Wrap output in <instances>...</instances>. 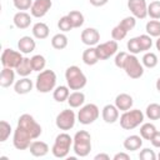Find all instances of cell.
<instances>
[{
	"label": "cell",
	"mask_w": 160,
	"mask_h": 160,
	"mask_svg": "<svg viewBox=\"0 0 160 160\" xmlns=\"http://www.w3.org/2000/svg\"><path fill=\"white\" fill-rule=\"evenodd\" d=\"M35 46H36V42L35 40L31 38V36H21L18 41V49L20 52L22 54H30L35 50Z\"/></svg>",
	"instance_id": "20"
},
{
	"label": "cell",
	"mask_w": 160,
	"mask_h": 160,
	"mask_svg": "<svg viewBox=\"0 0 160 160\" xmlns=\"http://www.w3.org/2000/svg\"><path fill=\"white\" fill-rule=\"evenodd\" d=\"M11 131H12L11 125H10L8 121L1 120V121H0V141H1V142L6 141L8 138L10 136V134H11Z\"/></svg>",
	"instance_id": "38"
},
{
	"label": "cell",
	"mask_w": 160,
	"mask_h": 160,
	"mask_svg": "<svg viewBox=\"0 0 160 160\" xmlns=\"http://www.w3.org/2000/svg\"><path fill=\"white\" fill-rule=\"evenodd\" d=\"M65 80H66V84L70 88V90H81L88 82L85 74L76 65H71L66 69Z\"/></svg>",
	"instance_id": "2"
},
{
	"label": "cell",
	"mask_w": 160,
	"mask_h": 160,
	"mask_svg": "<svg viewBox=\"0 0 160 160\" xmlns=\"http://www.w3.org/2000/svg\"><path fill=\"white\" fill-rule=\"evenodd\" d=\"M31 59V65H32V69H34V71H42L44 70V68H45V65H46V59L42 56V55H40V54H38V55H34L32 58H30Z\"/></svg>",
	"instance_id": "36"
},
{
	"label": "cell",
	"mask_w": 160,
	"mask_h": 160,
	"mask_svg": "<svg viewBox=\"0 0 160 160\" xmlns=\"http://www.w3.org/2000/svg\"><path fill=\"white\" fill-rule=\"evenodd\" d=\"M99 55H98V51H96V46H89L88 49L84 50L82 52V61L85 65H95L98 61H99Z\"/></svg>",
	"instance_id": "24"
},
{
	"label": "cell",
	"mask_w": 160,
	"mask_h": 160,
	"mask_svg": "<svg viewBox=\"0 0 160 160\" xmlns=\"http://www.w3.org/2000/svg\"><path fill=\"white\" fill-rule=\"evenodd\" d=\"M119 24L129 32L130 30H132V29L135 28V25H136V18H135V16H126V18H124Z\"/></svg>",
	"instance_id": "42"
},
{
	"label": "cell",
	"mask_w": 160,
	"mask_h": 160,
	"mask_svg": "<svg viewBox=\"0 0 160 160\" xmlns=\"http://www.w3.org/2000/svg\"><path fill=\"white\" fill-rule=\"evenodd\" d=\"M126 35H128V31H126L120 24H118L116 26H114L112 30H111V38H112V40H115V41H120V40H122V39H125Z\"/></svg>",
	"instance_id": "39"
},
{
	"label": "cell",
	"mask_w": 160,
	"mask_h": 160,
	"mask_svg": "<svg viewBox=\"0 0 160 160\" xmlns=\"http://www.w3.org/2000/svg\"><path fill=\"white\" fill-rule=\"evenodd\" d=\"M122 145L128 151H136L142 146V138L140 135H130L124 140Z\"/></svg>",
	"instance_id": "23"
},
{
	"label": "cell",
	"mask_w": 160,
	"mask_h": 160,
	"mask_svg": "<svg viewBox=\"0 0 160 160\" xmlns=\"http://www.w3.org/2000/svg\"><path fill=\"white\" fill-rule=\"evenodd\" d=\"M68 104L70 108L75 109V108H80L82 106V104L85 102V94L79 91V90H75L74 92H71L68 98Z\"/></svg>",
	"instance_id": "25"
},
{
	"label": "cell",
	"mask_w": 160,
	"mask_h": 160,
	"mask_svg": "<svg viewBox=\"0 0 160 160\" xmlns=\"http://www.w3.org/2000/svg\"><path fill=\"white\" fill-rule=\"evenodd\" d=\"M156 158H158L156 154H155L151 149H149V148L142 149V150L140 151V154H139V159H140V160H155Z\"/></svg>",
	"instance_id": "44"
},
{
	"label": "cell",
	"mask_w": 160,
	"mask_h": 160,
	"mask_svg": "<svg viewBox=\"0 0 160 160\" xmlns=\"http://www.w3.org/2000/svg\"><path fill=\"white\" fill-rule=\"evenodd\" d=\"M114 160H130V155L126 152H118L112 158Z\"/></svg>",
	"instance_id": "47"
},
{
	"label": "cell",
	"mask_w": 160,
	"mask_h": 160,
	"mask_svg": "<svg viewBox=\"0 0 160 160\" xmlns=\"http://www.w3.org/2000/svg\"><path fill=\"white\" fill-rule=\"evenodd\" d=\"M58 28H59V30H61L62 32H68V31H70L71 29H74V26H72V24H71V20H70V18H69L68 15L61 16V18L59 19V21H58Z\"/></svg>",
	"instance_id": "40"
},
{
	"label": "cell",
	"mask_w": 160,
	"mask_h": 160,
	"mask_svg": "<svg viewBox=\"0 0 160 160\" xmlns=\"http://www.w3.org/2000/svg\"><path fill=\"white\" fill-rule=\"evenodd\" d=\"M126 46H128V50H129V52H130V54H134V55H136V54L141 52V49H140V45H139V40H138V36H135V38H131V39L128 41Z\"/></svg>",
	"instance_id": "41"
},
{
	"label": "cell",
	"mask_w": 160,
	"mask_h": 160,
	"mask_svg": "<svg viewBox=\"0 0 160 160\" xmlns=\"http://www.w3.org/2000/svg\"><path fill=\"white\" fill-rule=\"evenodd\" d=\"M101 116L106 124H114L119 120V109L112 104H108L102 108Z\"/></svg>",
	"instance_id": "16"
},
{
	"label": "cell",
	"mask_w": 160,
	"mask_h": 160,
	"mask_svg": "<svg viewBox=\"0 0 160 160\" xmlns=\"http://www.w3.org/2000/svg\"><path fill=\"white\" fill-rule=\"evenodd\" d=\"M75 121H76L75 112L72 110H70V109H66V110H62L61 112L58 114L56 120H55V124H56L58 129L64 130V131H68V130H70V129L74 128Z\"/></svg>",
	"instance_id": "10"
},
{
	"label": "cell",
	"mask_w": 160,
	"mask_h": 160,
	"mask_svg": "<svg viewBox=\"0 0 160 160\" xmlns=\"http://www.w3.org/2000/svg\"><path fill=\"white\" fill-rule=\"evenodd\" d=\"M15 70H16V74L20 75V76H22V78L29 76L34 71L32 65H31V59L30 58H24L22 61L19 64V66Z\"/></svg>",
	"instance_id": "27"
},
{
	"label": "cell",
	"mask_w": 160,
	"mask_h": 160,
	"mask_svg": "<svg viewBox=\"0 0 160 160\" xmlns=\"http://www.w3.org/2000/svg\"><path fill=\"white\" fill-rule=\"evenodd\" d=\"M156 132V126L151 122H144L140 126V136L144 140H149L152 138V135Z\"/></svg>",
	"instance_id": "30"
},
{
	"label": "cell",
	"mask_w": 160,
	"mask_h": 160,
	"mask_svg": "<svg viewBox=\"0 0 160 160\" xmlns=\"http://www.w3.org/2000/svg\"><path fill=\"white\" fill-rule=\"evenodd\" d=\"M52 1L51 0H34L31 8H30V14L34 18H44L48 11L51 9Z\"/></svg>",
	"instance_id": "14"
},
{
	"label": "cell",
	"mask_w": 160,
	"mask_h": 160,
	"mask_svg": "<svg viewBox=\"0 0 160 160\" xmlns=\"http://www.w3.org/2000/svg\"><path fill=\"white\" fill-rule=\"evenodd\" d=\"M155 46H156V49L159 50V52H160V36L156 39V42H155Z\"/></svg>",
	"instance_id": "50"
},
{
	"label": "cell",
	"mask_w": 160,
	"mask_h": 160,
	"mask_svg": "<svg viewBox=\"0 0 160 160\" xmlns=\"http://www.w3.org/2000/svg\"><path fill=\"white\" fill-rule=\"evenodd\" d=\"M56 86V74L52 70H42L39 72V75L36 76V81H35V88L39 92L46 94L50 92L51 90H54Z\"/></svg>",
	"instance_id": "3"
},
{
	"label": "cell",
	"mask_w": 160,
	"mask_h": 160,
	"mask_svg": "<svg viewBox=\"0 0 160 160\" xmlns=\"http://www.w3.org/2000/svg\"><path fill=\"white\" fill-rule=\"evenodd\" d=\"M134 104V100H132V96L126 94V92H121L119 95H116L115 98V106L120 110V111H126V110H130L131 106Z\"/></svg>",
	"instance_id": "17"
},
{
	"label": "cell",
	"mask_w": 160,
	"mask_h": 160,
	"mask_svg": "<svg viewBox=\"0 0 160 160\" xmlns=\"http://www.w3.org/2000/svg\"><path fill=\"white\" fill-rule=\"evenodd\" d=\"M99 115H100V111L95 104H86L80 108L78 112V121L82 125H90L95 120H98Z\"/></svg>",
	"instance_id": "7"
},
{
	"label": "cell",
	"mask_w": 160,
	"mask_h": 160,
	"mask_svg": "<svg viewBox=\"0 0 160 160\" xmlns=\"http://www.w3.org/2000/svg\"><path fill=\"white\" fill-rule=\"evenodd\" d=\"M145 115L150 120H159L160 119V104H156V102L149 104L146 106Z\"/></svg>",
	"instance_id": "32"
},
{
	"label": "cell",
	"mask_w": 160,
	"mask_h": 160,
	"mask_svg": "<svg viewBox=\"0 0 160 160\" xmlns=\"http://www.w3.org/2000/svg\"><path fill=\"white\" fill-rule=\"evenodd\" d=\"M144 118H145L144 112L139 109L126 110L120 116V126L124 130H132L144 122Z\"/></svg>",
	"instance_id": "4"
},
{
	"label": "cell",
	"mask_w": 160,
	"mask_h": 160,
	"mask_svg": "<svg viewBox=\"0 0 160 160\" xmlns=\"http://www.w3.org/2000/svg\"><path fill=\"white\" fill-rule=\"evenodd\" d=\"M22 52L12 50V49H4L2 54H1V64L4 68H11V69H16L19 66V64L22 61L24 56L21 55Z\"/></svg>",
	"instance_id": "11"
},
{
	"label": "cell",
	"mask_w": 160,
	"mask_h": 160,
	"mask_svg": "<svg viewBox=\"0 0 160 160\" xmlns=\"http://www.w3.org/2000/svg\"><path fill=\"white\" fill-rule=\"evenodd\" d=\"M32 140L34 139L28 130H25L21 126H16V129L14 130V135H12V145L15 149L26 150V149H29Z\"/></svg>",
	"instance_id": "8"
},
{
	"label": "cell",
	"mask_w": 160,
	"mask_h": 160,
	"mask_svg": "<svg viewBox=\"0 0 160 160\" xmlns=\"http://www.w3.org/2000/svg\"><path fill=\"white\" fill-rule=\"evenodd\" d=\"M118 49H119L118 41H115V40H109V41L96 45V51H98L100 60H108L110 56H112L118 52Z\"/></svg>",
	"instance_id": "12"
},
{
	"label": "cell",
	"mask_w": 160,
	"mask_h": 160,
	"mask_svg": "<svg viewBox=\"0 0 160 160\" xmlns=\"http://www.w3.org/2000/svg\"><path fill=\"white\" fill-rule=\"evenodd\" d=\"M32 86H34L32 81L26 76V78H21L20 80L15 81L14 90L19 95H25V94H28V92H30L32 90Z\"/></svg>",
	"instance_id": "21"
},
{
	"label": "cell",
	"mask_w": 160,
	"mask_h": 160,
	"mask_svg": "<svg viewBox=\"0 0 160 160\" xmlns=\"http://www.w3.org/2000/svg\"><path fill=\"white\" fill-rule=\"evenodd\" d=\"M68 36L62 32H59V34H55L52 38H51V46L56 50H62L68 46Z\"/></svg>",
	"instance_id": "29"
},
{
	"label": "cell",
	"mask_w": 160,
	"mask_h": 160,
	"mask_svg": "<svg viewBox=\"0 0 160 160\" xmlns=\"http://www.w3.org/2000/svg\"><path fill=\"white\" fill-rule=\"evenodd\" d=\"M94 159H95V160H110V156H109L108 154L100 152V154L95 155V156H94Z\"/></svg>",
	"instance_id": "49"
},
{
	"label": "cell",
	"mask_w": 160,
	"mask_h": 160,
	"mask_svg": "<svg viewBox=\"0 0 160 160\" xmlns=\"http://www.w3.org/2000/svg\"><path fill=\"white\" fill-rule=\"evenodd\" d=\"M158 158H159V159H160V152H159V154H158Z\"/></svg>",
	"instance_id": "52"
},
{
	"label": "cell",
	"mask_w": 160,
	"mask_h": 160,
	"mask_svg": "<svg viewBox=\"0 0 160 160\" xmlns=\"http://www.w3.org/2000/svg\"><path fill=\"white\" fill-rule=\"evenodd\" d=\"M15 84V71L11 68H2L0 74V86L9 88Z\"/></svg>",
	"instance_id": "22"
},
{
	"label": "cell",
	"mask_w": 160,
	"mask_h": 160,
	"mask_svg": "<svg viewBox=\"0 0 160 160\" xmlns=\"http://www.w3.org/2000/svg\"><path fill=\"white\" fill-rule=\"evenodd\" d=\"M122 69L125 70L126 75L130 79H140L144 75V65H142V62H140L139 59L134 54H130V52H129V55H128V58H126V60L124 62Z\"/></svg>",
	"instance_id": "6"
},
{
	"label": "cell",
	"mask_w": 160,
	"mask_h": 160,
	"mask_svg": "<svg viewBox=\"0 0 160 160\" xmlns=\"http://www.w3.org/2000/svg\"><path fill=\"white\" fill-rule=\"evenodd\" d=\"M81 41L88 46H95L100 41V32L95 28H86L81 31Z\"/></svg>",
	"instance_id": "15"
},
{
	"label": "cell",
	"mask_w": 160,
	"mask_h": 160,
	"mask_svg": "<svg viewBox=\"0 0 160 160\" xmlns=\"http://www.w3.org/2000/svg\"><path fill=\"white\" fill-rule=\"evenodd\" d=\"M12 21H14V25L18 28V29H28L31 24V15L28 14L26 11H18L14 18H12Z\"/></svg>",
	"instance_id": "19"
},
{
	"label": "cell",
	"mask_w": 160,
	"mask_h": 160,
	"mask_svg": "<svg viewBox=\"0 0 160 160\" xmlns=\"http://www.w3.org/2000/svg\"><path fill=\"white\" fill-rule=\"evenodd\" d=\"M70 88L69 86H65V85H60V86H56L54 90H52V98L55 101L58 102H64L65 100H68L69 95H70Z\"/></svg>",
	"instance_id": "28"
},
{
	"label": "cell",
	"mask_w": 160,
	"mask_h": 160,
	"mask_svg": "<svg viewBox=\"0 0 160 160\" xmlns=\"http://www.w3.org/2000/svg\"><path fill=\"white\" fill-rule=\"evenodd\" d=\"M155 86H156V90L160 92V78L156 80V84H155Z\"/></svg>",
	"instance_id": "51"
},
{
	"label": "cell",
	"mask_w": 160,
	"mask_h": 160,
	"mask_svg": "<svg viewBox=\"0 0 160 160\" xmlns=\"http://www.w3.org/2000/svg\"><path fill=\"white\" fill-rule=\"evenodd\" d=\"M18 126H21L25 130H28L31 134L34 140L38 139L41 135V132H42V129H41L40 124H38L36 120L34 119V116L30 115V114H22L18 119Z\"/></svg>",
	"instance_id": "9"
},
{
	"label": "cell",
	"mask_w": 160,
	"mask_h": 160,
	"mask_svg": "<svg viewBox=\"0 0 160 160\" xmlns=\"http://www.w3.org/2000/svg\"><path fill=\"white\" fill-rule=\"evenodd\" d=\"M109 0H89V2L92 5V6H96V8H100V6H104L108 4Z\"/></svg>",
	"instance_id": "48"
},
{
	"label": "cell",
	"mask_w": 160,
	"mask_h": 160,
	"mask_svg": "<svg viewBox=\"0 0 160 160\" xmlns=\"http://www.w3.org/2000/svg\"><path fill=\"white\" fill-rule=\"evenodd\" d=\"M145 30H146V34L150 35L151 38H159L160 36V21L154 20V19L148 21Z\"/></svg>",
	"instance_id": "31"
},
{
	"label": "cell",
	"mask_w": 160,
	"mask_h": 160,
	"mask_svg": "<svg viewBox=\"0 0 160 160\" xmlns=\"http://www.w3.org/2000/svg\"><path fill=\"white\" fill-rule=\"evenodd\" d=\"M138 40H139V45H140L141 51H148V50L151 49V46H152V39H151L150 35H148V34L139 35L138 36Z\"/></svg>",
	"instance_id": "37"
},
{
	"label": "cell",
	"mask_w": 160,
	"mask_h": 160,
	"mask_svg": "<svg viewBox=\"0 0 160 160\" xmlns=\"http://www.w3.org/2000/svg\"><path fill=\"white\" fill-rule=\"evenodd\" d=\"M32 0H12V4L15 6V9L20 10V11H25L29 10L32 5Z\"/></svg>",
	"instance_id": "43"
},
{
	"label": "cell",
	"mask_w": 160,
	"mask_h": 160,
	"mask_svg": "<svg viewBox=\"0 0 160 160\" xmlns=\"http://www.w3.org/2000/svg\"><path fill=\"white\" fill-rule=\"evenodd\" d=\"M150 142L152 144V146L154 148H158V149H160V131H158L156 130V132L152 135V138L150 139Z\"/></svg>",
	"instance_id": "46"
},
{
	"label": "cell",
	"mask_w": 160,
	"mask_h": 160,
	"mask_svg": "<svg viewBox=\"0 0 160 160\" xmlns=\"http://www.w3.org/2000/svg\"><path fill=\"white\" fill-rule=\"evenodd\" d=\"M32 35L35 39H39V40H42V39H46L49 36V26L45 24V22H36L32 26Z\"/></svg>",
	"instance_id": "26"
},
{
	"label": "cell",
	"mask_w": 160,
	"mask_h": 160,
	"mask_svg": "<svg viewBox=\"0 0 160 160\" xmlns=\"http://www.w3.org/2000/svg\"><path fill=\"white\" fill-rule=\"evenodd\" d=\"M141 62H142V65H144L145 68L152 69V68H155V66L158 65L159 59H158V56H156L155 52L149 51V52H145V54H144V56H142V59H141Z\"/></svg>",
	"instance_id": "33"
},
{
	"label": "cell",
	"mask_w": 160,
	"mask_h": 160,
	"mask_svg": "<svg viewBox=\"0 0 160 160\" xmlns=\"http://www.w3.org/2000/svg\"><path fill=\"white\" fill-rule=\"evenodd\" d=\"M128 55H129V54H128V52H125V51L116 52V55H115V60H114L115 66H116V68H119V69H122L124 62H125V60H126Z\"/></svg>",
	"instance_id": "45"
},
{
	"label": "cell",
	"mask_w": 160,
	"mask_h": 160,
	"mask_svg": "<svg viewBox=\"0 0 160 160\" xmlns=\"http://www.w3.org/2000/svg\"><path fill=\"white\" fill-rule=\"evenodd\" d=\"M148 15L154 20L160 19V0H154L148 5Z\"/></svg>",
	"instance_id": "34"
},
{
	"label": "cell",
	"mask_w": 160,
	"mask_h": 160,
	"mask_svg": "<svg viewBox=\"0 0 160 160\" xmlns=\"http://www.w3.org/2000/svg\"><path fill=\"white\" fill-rule=\"evenodd\" d=\"M128 8L136 19H145L148 16L146 0H128Z\"/></svg>",
	"instance_id": "13"
},
{
	"label": "cell",
	"mask_w": 160,
	"mask_h": 160,
	"mask_svg": "<svg viewBox=\"0 0 160 160\" xmlns=\"http://www.w3.org/2000/svg\"><path fill=\"white\" fill-rule=\"evenodd\" d=\"M71 145H72V138L66 132H60L55 138L54 145L51 148V152L58 159L66 158L69 151H70Z\"/></svg>",
	"instance_id": "5"
},
{
	"label": "cell",
	"mask_w": 160,
	"mask_h": 160,
	"mask_svg": "<svg viewBox=\"0 0 160 160\" xmlns=\"http://www.w3.org/2000/svg\"><path fill=\"white\" fill-rule=\"evenodd\" d=\"M68 16L70 18L71 24H72L74 28H80V26L84 25L85 19H84L82 12H80V11H78V10H72V11H70V12L68 14Z\"/></svg>",
	"instance_id": "35"
},
{
	"label": "cell",
	"mask_w": 160,
	"mask_h": 160,
	"mask_svg": "<svg viewBox=\"0 0 160 160\" xmlns=\"http://www.w3.org/2000/svg\"><path fill=\"white\" fill-rule=\"evenodd\" d=\"M29 150H30V154L35 158H42L45 156L48 152H49V145L45 142V141H39V140H35L30 144L29 146Z\"/></svg>",
	"instance_id": "18"
},
{
	"label": "cell",
	"mask_w": 160,
	"mask_h": 160,
	"mask_svg": "<svg viewBox=\"0 0 160 160\" xmlns=\"http://www.w3.org/2000/svg\"><path fill=\"white\" fill-rule=\"evenodd\" d=\"M72 149L76 156L85 158L91 151V135L86 130L78 131L72 138Z\"/></svg>",
	"instance_id": "1"
}]
</instances>
